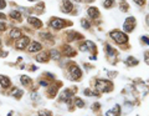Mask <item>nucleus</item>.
I'll use <instances>...</instances> for the list:
<instances>
[{
  "instance_id": "473e14b6",
  "label": "nucleus",
  "mask_w": 149,
  "mask_h": 116,
  "mask_svg": "<svg viewBox=\"0 0 149 116\" xmlns=\"http://www.w3.org/2000/svg\"><path fill=\"white\" fill-rule=\"evenodd\" d=\"M134 3L135 4H138V5H144L145 4V0H134Z\"/></svg>"
},
{
  "instance_id": "c9c22d12",
  "label": "nucleus",
  "mask_w": 149,
  "mask_h": 116,
  "mask_svg": "<svg viewBox=\"0 0 149 116\" xmlns=\"http://www.w3.org/2000/svg\"><path fill=\"white\" fill-rule=\"evenodd\" d=\"M5 28H6L5 23H1V21H0V31H3V30H5Z\"/></svg>"
},
{
  "instance_id": "58836bf2",
  "label": "nucleus",
  "mask_w": 149,
  "mask_h": 116,
  "mask_svg": "<svg viewBox=\"0 0 149 116\" xmlns=\"http://www.w3.org/2000/svg\"><path fill=\"white\" fill-rule=\"evenodd\" d=\"M6 16H5V14H1V13H0V19H5Z\"/></svg>"
},
{
  "instance_id": "f8f14e48",
  "label": "nucleus",
  "mask_w": 149,
  "mask_h": 116,
  "mask_svg": "<svg viewBox=\"0 0 149 116\" xmlns=\"http://www.w3.org/2000/svg\"><path fill=\"white\" fill-rule=\"evenodd\" d=\"M41 49H42L41 44H40V43H35V41H34L31 45L29 46V51H30V53H36V51H39V50H41Z\"/></svg>"
},
{
  "instance_id": "1a4fd4ad",
  "label": "nucleus",
  "mask_w": 149,
  "mask_h": 116,
  "mask_svg": "<svg viewBox=\"0 0 149 116\" xmlns=\"http://www.w3.org/2000/svg\"><path fill=\"white\" fill-rule=\"evenodd\" d=\"M76 39H82V35L78 33H74V31H69V34H67V40L69 41H73Z\"/></svg>"
},
{
  "instance_id": "2f4dec72",
  "label": "nucleus",
  "mask_w": 149,
  "mask_h": 116,
  "mask_svg": "<svg viewBox=\"0 0 149 116\" xmlns=\"http://www.w3.org/2000/svg\"><path fill=\"white\" fill-rule=\"evenodd\" d=\"M121 9L123 10V11H128V4H126V3H122V4H121Z\"/></svg>"
},
{
  "instance_id": "7ed1b4c3",
  "label": "nucleus",
  "mask_w": 149,
  "mask_h": 116,
  "mask_svg": "<svg viewBox=\"0 0 149 116\" xmlns=\"http://www.w3.org/2000/svg\"><path fill=\"white\" fill-rule=\"evenodd\" d=\"M69 73H70V76L72 77L73 80H80L82 77V71L80 70V67L74 64H71L70 67H69Z\"/></svg>"
},
{
  "instance_id": "423d86ee",
  "label": "nucleus",
  "mask_w": 149,
  "mask_h": 116,
  "mask_svg": "<svg viewBox=\"0 0 149 116\" xmlns=\"http://www.w3.org/2000/svg\"><path fill=\"white\" fill-rule=\"evenodd\" d=\"M29 43H30L29 37H26V36L20 37V40H18L16 44H15V47H16V49H19V50H22V49H25V47L29 45Z\"/></svg>"
},
{
  "instance_id": "f03ea898",
  "label": "nucleus",
  "mask_w": 149,
  "mask_h": 116,
  "mask_svg": "<svg viewBox=\"0 0 149 116\" xmlns=\"http://www.w3.org/2000/svg\"><path fill=\"white\" fill-rule=\"evenodd\" d=\"M109 36L118 44H124V43L128 41V36L122 31H111Z\"/></svg>"
},
{
  "instance_id": "9b49d317",
  "label": "nucleus",
  "mask_w": 149,
  "mask_h": 116,
  "mask_svg": "<svg viewBox=\"0 0 149 116\" xmlns=\"http://www.w3.org/2000/svg\"><path fill=\"white\" fill-rule=\"evenodd\" d=\"M28 21H29L30 24H31V25L35 26V28H37V29H39V28H41V26H42V23L40 21V20L37 19V18H34V16H30Z\"/></svg>"
},
{
  "instance_id": "6ab92c4d",
  "label": "nucleus",
  "mask_w": 149,
  "mask_h": 116,
  "mask_svg": "<svg viewBox=\"0 0 149 116\" xmlns=\"http://www.w3.org/2000/svg\"><path fill=\"white\" fill-rule=\"evenodd\" d=\"M10 16H11V19H16L18 20V21H20V20H21V14H20L19 11H14V10H13L11 13H10Z\"/></svg>"
},
{
  "instance_id": "b1692460",
  "label": "nucleus",
  "mask_w": 149,
  "mask_h": 116,
  "mask_svg": "<svg viewBox=\"0 0 149 116\" xmlns=\"http://www.w3.org/2000/svg\"><path fill=\"white\" fill-rule=\"evenodd\" d=\"M56 94H57V87H55V86H53V87H50L49 96H50V97H53Z\"/></svg>"
},
{
  "instance_id": "72a5a7b5",
  "label": "nucleus",
  "mask_w": 149,
  "mask_h": 116,
  "mask_svg": "<svg viewBox=\"0 0 149 116\" xmlns=\"http://www.w3.org/2000/svg\"><path fill=\"white\" fill-rule=\"evenodd\" d=\"M83 94H84V95H87V96H92V95H94V93H91L88 89H87V90H84V91H83Z\"/></svg>"
},
{
  "instance_id": "ea45409f",
  "label": "nucleus",
  "mask_w": 149,
  "mask_h": 116,
  "mask_svg": "<svg viewBox=\"0 0 149 116\" xmlns=\"http://www.w3.org/2000/svg\"><path fill=\"white\" fill-rule=\"evenodd\" d=\"M8 55V53H0V56H6Z\"/></svg>"
},
{
  "instance_id": "9d476101",
  "label": "nucleus",
  "mask_w": 149,
  "mask_h": 116,
  "mask_svg": "<svg viewBox=\"0 0 149 116\" xmlns=\"http://www.w3.org/2000/svg\"><path fill=\"white\" fill-rule=\"evenodd\" d=\"M63 55H66V56H74V55H76V51H74L71 46L65 45V46H63Z\"/></svg>"
},
{
  "instance_id": "7c9ffc66",
  "label": "nucleus",
  "mask_w": 149,
  "mask_h": 116,
  "mask_svg": "<svg viewBox=\"0 0 149 116\" xmlns=\"http://www.w3.org/2000/svg\"><path fill=\"white\" fill-rule=\"evenodd\" d=\"M42 9H44V3H40V4L36 6V10H37V13H41V11H42Z\"/></svg>"
},
{
  "instance_id": "37998d69",
  "label": "nucleus",
  "mask_w": 149,
  "mask_h": 116,
  "mask_svg": "<svg viewBox=\"0 0 149 116\" xmlns=\"http://www.w3.org/2000/svg\"><path fill=\"white\" fill-rule=\"evenodd\" d=\"M86 1H88V3H92V1H93V0H86Z\"/></svg>"
},
{
  "instance_id": "4c0bfd02",
  "label": "nucleus",
  "mask_w": 149,
  "mask_h": 116,
  "mask_svg": "<svg viewBox=\"0 0 149 116\" xmlns=\"http://www.w3.org/2000/svg\"><path fill=\"white\" fill-rule=\"evenodd\" d=\"M144 57H145V63L149 65V53H145V55H144Z\"/></svg>"
},
{
  "instance_id": "20e7f679",
  "label": "nucleus",
  "mask_w": 149,
  "mask_h": 116,
  "mask_svg": "<svg viewBox=\"0 0 149 116\" xmlns=\"http://www.w3.org/2000/svg\"><path fill=\"white\" fill-rule=\"evenodd\" d=\"M65 25H66V23L63 21L62 19H60V18H52L51 21H50V26H51L52 29H55V30L62 29Z\"/></svg>"
},
{
  "instance_id": "aec40b11",
  "label": "nucleus",
  "mask_w": 149,
  "mask_h": 116,
  "mask_svg": "<svg viewBox=\"0 0 149 116\" xmlns=\"http://www.w3.org/2000/svg\"><path fill=\"white\" fill-rule=\"evenodd\" d=\"M13 96H15L16 99H20L22 95V90H20V89H14V91L11 93Z\"/></svg>"
},
{
  "instance_id": "393cba45",
  "label": "nucleus",
  "mask_w": 149,
  "mask_h": 116,
  "mask_svg": "<svg viewBox=\"0 0 149 116\" xmlns=\"http://www.w3.org/2000/svg\"><path fill=\"white\" fill-rule=\"evenodd\" d=\"M51 57H52V59L59 60V59H60V54H59V51H57V50H51Z\"/></svg>"
},
{
  "instance_id": "412c9836",
  "label": "nucleus",
  "mask_w": 149,
  "mask_h": 116,
  "mask_svg": "<svg viewBox=\"0 0 149 116\" xmlns=\"http://www.w3.org/2000/svg\"><path fill=\"white\" fill-rule=\"evenodd\" d=\"M21 84L28 86V85L31 84V80H30V77H28V76H21Z\"/></svg>"
},
{
  "instance_id": "4be33fe9",
  "label": "nucleus",
  "mask_w": 149,
  "mask_h": 116,
  "mask_svg": "<svg viewBox=\"0 0 149 116\" xmlns=\"http://www.w3.org/2000/svg\"><path fill=\"white\" fill-rule=\"evenodd\" d=\"M113 4H114V0H106V1L103 3V6L104 8H107V9H109V8L113 6Z\"/></svg>"
},
{
  "instance_id": "a19ab883",
  "label": "nucleus",
  "mask_w": 149,
  "mask_h": 116,
  "mask_svg": "<svg viewBox=\"0 0 149 116\" xmlns=\"http://www.w3.org/2000/svg\"><path fill=\"white\" fill-rule=\"evenodd\" d=\"M147 24L149 25V15H147Z\"/></svg>"
},
{
  "instance_id": "f3484780",
  "label": "nucleus",
  "mask_w": 149,
  "mask_h": 116,
  "mask_svg": "<svg viewBox=\"0 0 149 116\" xmlns=\"http://www.w3.org/2000/svg\"><path fill=\"white\" fill-rule=\"evenodd\" d=\"M10 36H11L13 39H18V37L21 36V31H20L19 29H13L11 33H10Z\"/></svg>"
},
{
  "instance_id": "c85d7f7f",
  "label": "nucleus",
  "mask_w": 149,
  "mask_h": 116,
  "mask_svg": "<svg viewBox=\"0 0 149 116\" xmlns=\"http://www.w3.org/2000/svg\"><path fill=\"white\" fill-rule=\"evenodd\" d=\"M106 47H107V54H108V55H111V56H112V55H114V50L112 49V47H111L109 45H107Z\"/></svg>"
},
{
  "instance_id": "5701e85b",
  "label": "nucleus",
  "mask_w": 149,
  "mask_h": 116,
  "mask_svg": "<svg viewBox=\"0 0 149 116\" xmlns=\"http://www.w3.org/2000/svg\"><path fill=\"white\" fill-rule=\"evenodd\" d=\"M74 104H76L77 107H83V106H84V102L81 100V99H78V97L74 99Z\"/></svg>"
},
{
  "instance_id": "f257e3e1",
  "label": "nucleus",
  "mask_w": 149,
  "mask_h": 116,
  "mask_svg": "<svg viewBox=\"0 0 149 116\" xmlns=\"http://www.w3.org/2000/svg\"><path fill=\"white\" fill-rule=\"evenodd\" d=\"M113 89V84L108 80H97L96 81V90L100 93H109Z\"/></svg>"
},
{
  "instance_id": "bb28decb",
  "label": "nucleus",
  "mask_w": 149,
  "mask_h": 116,
  "mask_svg": "<svg viewBox=\"0 0 149 116\" xmlns=\"http://www.w3.org/2000/svg\"><path fill=\"white\" fill-rule=\"evenodd\" d=\"M81 25H82L83 26V28H86V29H90V23L88 21H87V20L86 19H82V21H81Z\"/></svg>"
},
{
  "instance_id": "a211bd4d",
  "label": "nucleus",
  "mask_w": 149,
  "mask_h": 116,
  "mask_svg": "<svg viewBox=\"0 0 149 116\" xmlns=\"http://www.w3.org/2000/svg\"><path fill=\"white\" fill-rule=\"evenodd\" d=\"M47 54L46 53H41L40 55H37V57H36V60L39 61V63H44V61H47Z\"/></svg>"
},
{
  "instance_id": "4468645a",
  "label": "nucleus",
  "mask_w": 149,
  "mask_h": 116,
  "mask_svg": "<svg viewBox=\"0 0 149 116\" xmlns=\"http://www.w3.org/2000/svg\"><path fill=\"white\" fill-rule=\"evenodd\" d=\"M88 15L91 16L92 19H96V18H98L100 16V11H98V9L97 8H90L88 9Z\"/></svg>"
},
{
  "instance_id": "cd10ccee",
  "label": "nucleus",
  "mask_w": 149,
  "mask_h": 116,
  "mask_svg": "<svg viewBox=\"0 0 149 116\" xmlns=\"http://www.w3.org/2000/svg\"><path fill=\"white\" fill-rule=\"evenodd\" d=\"M39 116H52V115H51V112H50V111L45 110V111H40L39 112Z\"/></svg>"
},
{
  "instance_id": "e433bc0d",
  "label": "nucleus",
  "mask_w": 149,
  "mask_h": 116,
  "mask_svg": "<svg viewBox=\"0 0 149 116\" xmlns=\"http://www.w3.org/2000/svg\"><path fill=\"white\" fill-rule=\"evenodd\" d=\"M142 40H143V43H145V44H148V45H149V37L143 36V37H142Z\"/></svg>"
},
{
  "instance_id": "2eb2a0df",
  "label": "nucleus",
  "mask_w": 149,
  "mask_h": 116,
  "mask_svg": "<svg viewBox=\"0 0 149 116\" xmlns=\"http://www.w3.org/2000/svg\"><path fill=\"white\" fill-rule=\"evenodd\" d=\"M71 96H72V93L69 90H65L62 94V96H61V100L62 101H66V102H70L71 101Z\"/></svg>"
},
{
  "instance_id": "f704fd0d",
  "label": "nucleus",
  "mask_w": 149,
  "mask_h": 116,
  "mask_svg": "<svg viewBox=\"0 0 149 116\" xmlns=\"http://www.w3.org/2000/svg\"><path fill=\"white\" fill-rule=\"evenodd\" d=\"M6 6V1L5 0H0V9H4Z\"/></svg>"
},
{
  "instance_id": "0eeeda50",
  "label": "nucleus",
  "mask_w": 149,
  "mask_h": 116,
  "mask_svg": "<svg viewBox=\"0 0 149 116\" xmlns=\"http://www.w3.org/2000/svg\"><path fill=\"white\" fill-rule=\"evenodd\" d=\"M80 49L82 51H94L96 50V45L90 41V40H87V41H84V44H82V45L80 46Z\"/></svg>"
},
{
  "instance_id": "c756f323",
  "label": "nucleus",
  "mask_w": 149,
  "mask_h": 116,
  "mask_svg": "<svg viewBox=\"0 0 149 116\" xmlns=\"http://www.w3.org/2000/svg\"><path fill=\"white\" fill-rule=\"evenodd\" d=\"M106 116H118V112H114V109H113V111H107L106 112Z\"/></svg>"
},
{
  "instance_id": "39448f33",
  "label": "nucleus",
  "mask_w": 149,
  "mask_h": 116,
  "mask_svg": "<svg viewBox=\"0 0 149 116\" xmlns=\"http://www.w3.org/2000/svg\"><path fill=\"white\" fill-rule=\"evenodd\" d=\"M134 26H135V19L134 18H128L126 21H124V24H123V28H124V30H126V31H132V30L134 29Z\"/></svg>"
},
{
  "instance_id": "a18cd8bd",
  "label": "nucleus",
  "mask_w": 149,
  "mask_h": 116,
  "mask_svg": "<svg viewBox=\"0 0 149 116\" xmlns=\"http://www.w3.org/2000/svg\"><path fill=\"white\" fill-rule=\"evenodd\" d=\"M123 1H124V0H123Z\"/></svg>"
},
{
  "instance_id": "dca6fc26",
  "label": "nucleus",
  "mask_w": 149,
  "mask_h": 116,
  "mask_svg": "<svg viewBox=\"0 0 149 116\" xmlns=\"http://www.w3.org/2000/svg\"><path fill=\"white\" fill-rule=\"evenodd\" d=\"M137 64H138V60L133 56H129L126 60V65H128V66H133V65H137Z\"/></svg>"
},
{
  "instance_id": "ddd939ff",
  "label": "nucleus",
  "mask_w": 149,
  "mask_h": 116,
  "mask_svg": "<svg viewBox=\"0 0 149 116\" xmlns=\"http://www.w3.org/2000/svg\"><path fill=\"white\" fill-rule=\"evenodd\" d=\"M0 85L3 87H9L10 86V80L8 76H4V75H0Z\"/></svg>"
},
{
  "instance_id": "a878e982",
  "label": "nucleus",
  "mask_w": 149,
  "mask_h": 116,
  "mask_svg": "<svg viewBox=\"0 0 149 116\" xmlns=\"http://www.w3.org/2000/svg\"><path fill=\"white\" fill-rule=\"evenodd\" d=\"M40 36H41L42 39H49V40H52L53 39L52 35H50V34H47V33H41V34H40Z\"/></svg>"
},
{
  "instance_id": "c03bdc74",
  "label": "nucleus",
  "mask_w": 149,
  "mask_h": 116,
  "mask_svg": "<svg viewBox=\"0 0 149 116\" xmlns=\"http://www.w3.org/2000/svg\"><path fill=\"white\" fill-rule=\"evenodd\" d=\"M29 1H34V0H29Z\"/></svg>"
},
{
  "instance_id": "6e6552de",
  "label": "nucleus",
  "mask_w": 149,
  "mask_h": 116,
  "mask_svg": "<svg viewBox=\"0 0 149 116\" xmlns=\"http://www.w3.org/2000/svg\"><path fill=\"white\" fill-rule=\"evenodd\" d=\"M72 9H73L72 3L69 1V0H63V3H62V11L63 13H70Z\"/></svg>"
},
{
  "instance_id": "79ce46f5",
  "label": "nucleus",
  "mask_w": 149,
  "mask_h": 116,
  "mask_svg": "<svg viewBox=\"0 0 149 116\" xmlns=\"http://www.w3.org/2000/svg\"><path fill=\"white\" fill-rule=\"evenodd\" d=\"M74 1H77V3H81V1H82V0H74Z\"/></svg>"
}]
</instances>
